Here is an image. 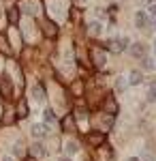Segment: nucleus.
I'll use <instances>...</instances> for the list:
<instances>
[{
  "instance_id": "f257e3e1",
  "label": "nucleus",
  "mask_w": 156,
  "mask_h": 161,
  "mask_svg": "<svg viewBox=\"0 0 156 161\" xmlns=\"http://www.w3.org/2000/svg\"><path fill=\"white\" fill-rule=\"evenodd\" d=\"M11 92H13V86H11L9 75H0V95L2 97H11Z\"/></svg>"
},
{
  "instance_id": "f03ea898",
  "label": "nucleus",
  "mask_w": 156,
  "mask_h": 161,
  "mask_svg": "<svg viewBox=\"0 0 156 161\" xmlns=\"http://www.w3.org/2000/svg\"><path fill=\"white\" fill-rule=\"evenodd\" d=\"M135 24H137V28L141 30V28H148V13L145 11H137V15H135Z\"/></svg>"
},
{
  "instance_id": "7ed1b4c3",
  "label": "nucleus",
  "mask_w": 156,
  "mask_h": 161,
  "mask_svg": "<svg viewBox=\"0 0 156 161\" xmlns=\"http://www.w3.org/2000/svg\"><path fill=\"white\" fill-rule=\"evenodd\" d=\"M103 140H105V133H103V131H92V133H90V144H92V146H101Z\"/></svg>"
},
{
  "instance_id": "20e7f679",
  "label": "nucleus",
  "mask_w": 156,
  "mask_h": 161,
  "mask_svg": "<svg viewBox=\"0 0 156 161\" xmlns=\"http://www.w3.org/2000/svg\"><path fill=\"white\" fill-rule=\"evenodd\" d=\"M105 110H107L109 114H116V112H118V105H116V101H113L111 95H107V99H105Z\"/></svg>"
},
{
  "instance_id": "39448f33",
  "label": "nucleus",
  "mask_w": 156,
  "mask_h": 161,
  "mask_svg": "<svg viewBox=\"0 0 156 161\" xmlns=\"http://www.w3.org/2000/svg\"><path fill=\"white\" fill-rule=\"evenodd\" d=\"M32 136H34V137H45V136H47L45 125H32Z\"/></svg>"
},
{
  "instance_id": "423d86ee",
  "label": "nucleus",
  "mask_w": 156,
  "mask_h": 161,
  "mask_svg": "<svg viewBox=\"0 0 156 161\" xmlns=\"http://www.w3.org/2000/svg\"><path fill=\"white\" fill-rule=\"evenodd\" d=\"M45 153H47V150H45V146H43L41 142L32 144V155H34V157H45Z\"/></svg>"
},
{
  "instance_id": "0eeeda50",
  "label": "nucleus",
  "mask_w": 156,
  "mask_h": 161,
  "mask_svg": "<svg viewBox=\"0 0 156 161\" xmlns=\"http://www.w3.org/2000/svg\"><path fill=\"white\" fill-rule=\"evenodd\" d=\"M133 56H145V45L143 43H133Z\"/></svg>"
},
{
  "instance_id": "6e6552de",
  "label": "nucleus",
  "mask_w": 156,
  "mask_h": 161,
  "mask_svg": "<svg viewBox=\"0 0 156 161\" xmlns=\"http://www.w3.org/2000/svg\"><path fill=\"white\" fill-rule=\"evenodd\" d=\"M7 17H9L11 24H17V19H19V9H15V7L9 9V11H7Z\"/></svg>"
},
{
  "instance_id": "1a4fd4ad",
  "label": "nucleus",
  "mask_w": 156,
  "mask_h": 161,
  "mask_svg": "<svg viewBox=\"0 0 156 161\" xmlns=\"http://www.w3.org/2000/svg\"><path fill=\"white\" fill-rule=\"evenodd\" d=\"M32 95H34L36 101H43V99H45V90H43V86H41V84H36V86L32 88Z\"/></svg>"
},
{
  "instance_id": "9d476101",
  "label": "nucleus",
  "mask_w": 156,
  "mask_h": 161,
  "mask_svg": "<svg viewBox=\"0 0 156 161\" xmlns=\"http://www.w3.org/2000/svg\"><path fill=\"white\" fill-rule=\"evenodd\" d=\"M94 54V60H96V67H103L105 64V56H103V52H98V50H94L92 52Z\"/></svg>"
},
{
  "instance_id": "9b49d317",
  "label": "nucleus",
  "mask_w": 156,
  "mask_h": 161,
  "mask_svg": "<svg viewBox=\"0 0 156 161\" xmlns=\"http://www.w3.org/2000/svg\"><path fill=\"white\" fill-rule=\"evenodd\" d=\"M45 35H49V37H54V35H56V30H58V28H56V24H51V22H45Z\"/></svg>"
},
{
  "instance_id": "f8f14e48",
  "label": "nucleus",
  "mask_w": 156,
  "mask_h": 161,
  "mask_svg": "<svg viewBox=\"0 0 156 161\" xmlns=\"http://www.w3.org/2000/svg\"><path fill=\"white\" fill-rule=\"evenodd\" d=\"M141 80H143L141 71H133L131 73V84H141Z\"/></svg>"
},
{
  "instance_id": "ddd939ff",
  "label": "nucleus",
  "mask_w": 156,
  "mask_h": 161,
  "mask_svg": "<svg viewBox=\"0 0 156 161\" xmlns=\"http://www.w3.org/2000/svg\"><path fill=\"white\" fill-rule=\"evenodd\" d=\"M17 112H19V118H26V116H28V105H26V101H19Z\"/></svg>"
},
{
  "instance_id": "4468645a",
  "label": "nucleus",
  "mask_w": 156,
  "mask_h": 161,
  "mask_svg": "<svg viewBox=\"0 0 156 161\" xmlns=\"http://www.w3.org/2000/svg\"><path fill=\"white\" fill-rule=\"evenodd\" d=\"M107 50H111V52H122L120 41H109V43H107Z\"/></svg>"
},
{
  "instance_id": "2eb2a0df",
  "label": "nucleus",
  "mask_w": 156,
  "mask_h": 161,
  "mask_svg": "<svg viewBox=\"0 0 156 161\" xmlns=\"http://www.w3.org/2000/svg\"><path fill=\"white\" fill-rule=\"evenodd\" d=\"M0 50L4 52V54H11V47H9V43H7V39L0 35Z\"/></svg>"
},
{
  "instance_id": "dca6fc26",
  "label": "nucleus",
  "mask_w": 156,
  "mask_h": 161,
  "mask_svg": "<svg viewBox=\"0 0 156 161\" xmlns=\"http://www.w3.org/2000/svg\"><path fill=\"white\" fill-rule=\"evenodd\" d=\"M148 97H150V101H156V82L150 84V92H148Z\"/></svg>"
},
{
  "instance_id": "f3484780",
  "label": "nucleus",
  "mask_w": 156,
  "mask_h": 161,
  "mask_svg": "<svg viewBox=\"0 0 156 161\" xmlns=\"http://www.w3.org/2000/svg\"><path fill=\"white\" fill-rule=\"evenodd\" d=\"M43 116H45V120H47V123H56V116H54V112L51 110H45V114H43Z\"/></svg>"
},
{
  "instance_id": "a211bd4d",
  "label": "nucleus",
  "mask_w": 156,
  "mask_h": 161,
  "mask_svg": "<svg viewBox=\"0 0 156 161\" xmlns=\"http://www.w3.org/2000/svg\"><path fill=\"white\" fill-rule=\"evenodd\" d=\"M77 150H79V146H77V142H69V144H66V153H77Z\"/></svg>"
},
{
  "instance_id": "6ab92c4d",
  "label": "nucleus",
  "mask_w": 156,
  "mask_h": 161,
  "mask_svg": "<svg viewBox=\"0 0 156 161\" xmlns=\"http://www.w3.org/2000/svg\"><path fill=\"white\" fill-rule=\"evenodd\" d=\"M24 9H26V13H30V15H32V13H36V11H34L36 7L32 4V2H24Z\"/></svg>"
},
{
  "instance_id": "aec40b11",
  "label": "nucleus",
  "mask_w": 156,
  "mask_h": 161,
  "mask_svg": "<svg viewBox=\"0 0 156 161\" xmlns=\"http://www.w3.org/2000/svg\"><path fill=\"white\" fill-rule=\"evenodd\" d=\"M98 32H101V24H92L90 26V35H92V37H96Z\"/></svg>"
},
{
  "instance_id": "412c9836",
  "label": "nucleus",
  "mask_w": 156,
  "mask_h": 161,
  "mask_svg": "<svg viewBox=\"0 0 156 161\" xmlns=\"http://www.w3.org/2000/svg\"><path fill=\"white\" fill-rule=\"evenodd\" d=\"M2 161H13V159H11V157H4V159H2Z\"/></svg>"
},
{
  "instance_id": "4be33fe9",
  "label": "nucleus",
  "mask_w": 156,
  "mask_h": 161,
  "mask_svg": "<svg viewBox=\"0 0 156 161\" xmlns=\"http://www.w3.org/2000/svg\"><path fill=\"white\" fill-rule=\"evenodd\" d=\"M128 161H139V159H137V157H133V159H128Z\"/></svg>"
},
{
  "instance_id": "5701e85b",
  "label": "nucleus",
  "mask_w": 156,
  "mask_h": 161,
  "mask_svg": "<svg viewBox=\"0 0 156 161\" xmlns=\"http://www.w3.org/2000/svg\"><path fill=\"white\" fill-rule=\"evenodd\" d=\"M62 161H71V159H62Z\"/></svg>"
},
{
  "instance_id": "b1692460",
  "label": "nucleus",
  "mask_w": 156,
  "mask_h": 161,
  "mask_svg": "<svg viewBox=\"0 0 156 161\" xmlns=\"http://www.w3.org/2000/svg\"><path fill=\"white\" fill-rule=\"evenodd\" d=\"M28 161H32V159H28Z\"/></svg>"
}]
</instances>
